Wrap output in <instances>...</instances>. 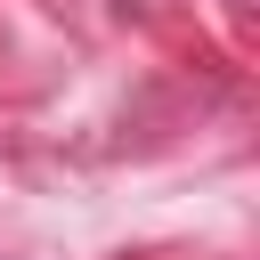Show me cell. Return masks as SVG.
<instances>
[]
</instances>
